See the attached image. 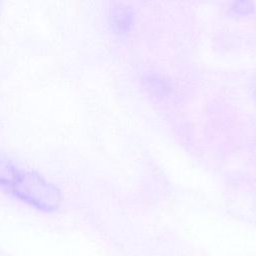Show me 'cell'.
Instances as JSON below:
<instances>
[{
    "mask_svg": "<svg viewBox=\"0 0 256 256\" xmlns=\"http://www.w3.org/2000/svg\"><path fill=\"white\" fill-rule=\"evenodd\" d=\"M0 187L22 202L44 212H53L61 202L60 190L39 173L0 155Z\"/></svg>",
    "mask_w": 256,
    "mask_h": 256,
    "instance_id": "obj_1",
    "label": "cell"
},
{
    "mask_svg": "<svg viewBox=\"0 0 256 256\" xmlns=\"http://www.w3.org/2000/svg\"><path fill=\"white\" fill-rule=\"evenodd\" d=\"M111 18L115 31L120 34L128 33L134 23V13L129 7L125 5L116 6L113 9Z\"/></svg>",
    "mask_w": 256,
    "mask_h": 256,
    "instance_id": "obj_2",
    "label": "cell"
},
{
    "mask_svg": "<svg viewBox=\"0 0 256 256\" xmlns=\"http://www.w3.org/2000/svg\"><path fill=\"white\" fill-rule=\"evenodd\" d=\"M231 9L234 13L246 15L252 13L254 10V4L249 1H236L231 5Z\"/></svg>",
    "mask_w": 256,
    "mask_h": 256,
    "instance_id": "obj_3",
    "label": "cell"
}]
</instances>
